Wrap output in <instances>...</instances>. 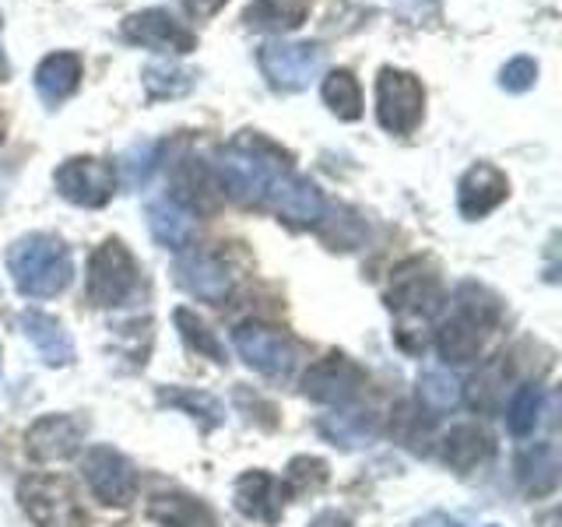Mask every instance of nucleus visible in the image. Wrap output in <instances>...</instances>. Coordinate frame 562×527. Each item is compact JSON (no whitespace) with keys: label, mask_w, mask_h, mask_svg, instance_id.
Here are the masks:
<instances>
[{"label":"nucleus","mask_w":562,"mask_h":527,"mask_svg":"<svg viewBox=\"0 0 562 527\" xmlns=\"http://www.w3.org/2000/svg\"><path fill=\"white\" fill-rule=\"evenodd\" d=\"M285 169H292L289 155L254 131H243L215 155L218 190L225 198H233L239 204H254V208H263L274 180Z\"/></svg>","instance_id":"obj_1"},{"label":"nucleus","mask_w":562,"mask_h":527,"mask_svg":"<svg viewBox=\"0 0 562 527\" xmlns=\"http://www.w3.org/2000/svg\"><path fill=\"white\" fill-rule=\"evenodd\" d=\"M386 306L397 313V330L394 338L404 351H426L429 341V324L443 306V285L439 274L432 271L429 260L412 257L391 274V289H386Z\"/></svg>","instance_id":"obj_2"},{"label":"nucleus","mask_w":562,"mask_h":527,"mask_svg":"<svg viewBox=\"0 0 562 527\" xmlns=\"http://www.w3.org/2000/svg\"><path fill=\"white\" fill-rule=\"evenodd\" d=\"M8 274L14 281V289L25 299H53L70 285L75 260H70V250L60 236L29 233L11 243Z\"/></svg>","instance_id":"obj_3"},{"label":"nucleus","mask_w":562,"mask_h":527,"mask_svg":"<svg viewBox=\"0 0 562 527\" xmlns=\"http://www.w3.org/2000/svg\"><path fill=\"white\" fill-rule=\"evenodd\" d=\"M503 306L488 289L464 281L453 292V313L436 330V348L447 362H474L485 345V334L499 324Z\"/></svg>","instance_id":"obj_4"},{"label":"nucleus","mask_w":562,"mask_h":527,"mask_svg":"<svg viewBox=\"0 0 562 527\" xmlns=\"http://www.w3.org/2000/svg\"><path fill=\"white\" fill-rule=\"evenodd\" d=\"M18 503L35 527H85L88 514L60 474H29L18 482Z\"/></svg>","instance_id":"obj_5"},{"label":"nucleus","mask_w":562,"mask_h":527,"mask_svg":"<svg viewBox=\"0 0 562 527\" xmlns=\"http://www.w3.org/2000/svg\"><path fill=\"white\" fill-rule=\"evenodd\" d=\"M137 260L123 246V239H105L95 246V254L88 257V274H85V292L88 303L113 310L137 292Z\"/></svg>","instance_id":"obj_6"},{"label":"nucleus","mask_w":562,"mask_h":527,"mask_svg":"<svg viewBox=\"0 0 562 527\" xmlns=\"http://www.w3.org/2000/svg\"><path fill=\"white\" fill-rule=\"evenodd\" d=\"M426 116V88L401 67H383L376 75V120L386 134H412Z\"/></svg>","instance_id":"obj_7"},{"label":"nucleus","mask_w":562,"mask_h":527,"mask_svg":"<svg viewBox=\"0 0 562 527\" xmlns=\"http://www.w3.org/2000/svg\"><path fill=\"white\" fill-rule=\"evenodd\" d=\"M116 166L110 158H95V155H75L67 162L57 166L53 172V187L64 201L78 204V208H102L113 201L116 193Z\"/></svg>","instance_id":"obj_8"},{"label":"nucleus","mask_w":562,"mask_h":527,"mask_svg":"<svg viewBox=\"0 0 562 527\" xmlns=\"http://www.w3.org/2000/svg\"><path fill=\"white\" fill-rule=\"evenodd\" d=\"M233 345L239 351V359L257 369V373L271 377V380H285L295 362H299V351L295 341L289 338L285 330H278L271 324H260V321H246L233 330Z\"/></svg>","instance_id":"obj_9"},{"label":"nucleus","mask_w":562,"mask_h":527,"mask_svg":"<svg viewBox=\"0 0 562 527\" xmlns=\"http://www.w3.org/2000/svg\"><path fill=\"white\" fill-rule=\"evenodd\" d=\"M81 479L105 506H127L137 496V471L131 457H123L113 447H88L81 457Z\"/></svg>","instance_id":"obj_10"},{"label":"nucleus","mask_w":562,"mask_h":527,"mask_svg":"<svg viewBox=\"0 0 562 527\" xmlns=\"http://www.w3.org/2000/svg\"><path fill=\"white\" fill-rule=\"evenodd\" d=\"M257 64L274 92H303L321 70V49L313 43H263Z\"/></svg>","instance_id":"obj_11"},{"label":"nucleus","mask_w":562,"mask_h":527,"mask_svg":"<svg viewBox=\"0 0 562 527\" xmlns=\"http://www.w3.org/2000/svg\"><path fill=\"white\" fill-rule=\"evenodd\" d=\"M366 386V369L351 362L341 351H330L321 362H313L303 377V394L316 404H351Z\"/></svg>","instance_id":"obj_12"},{"label":"nucleus","mask_w":562,"mask_h":527,"mask_svg":"<svg viewBox=\"0 0 562 527\" xmlns=\"http://www.w3.org/2000/svg\"><path fill=\"white\" fill-rule=\"evenodd\" d=\"M176 281L201 303L222 306L228 295H233V271L228 264L211 254V250H183L176 257Z\"/></svg>","instance_id":"obj_13"},{"label":"nucleus","mask_w":562,"mask_h":527,"mask_svg":"<svg viewBox=\"0 0 562 527\" xmlns=\"http://www.w3.org/2000/svg\"><path fill=\"white\" fill-rule=\"evenodd\" d=\"M123 40H131L137 46L162 49V53H193L198 49V35H193L183 22L162 8H148L123 18Z\"/></svg>","instance_id":"obj_14"},{"label":"nucleus","mask_w":562,"mask_h":527,"mask_svg":"<svg viewBox=\"0 0 562 527\" xmlns=\"http://www.w3.org/2000/svg\"><path fill=\"white\" fill-rule=\"evenodd\" d=\"M263 208H271L278 218H285L292 225H313L324 218V193L313 180H306V176L285 169L274 180Z\"/></svg>","instance_id":"obj_15"},{"label":"nucleus","mask_w":562,"mask_h":527,"mask_svg":"<svg viewBox=\"0 0 562 527\" xmlns=\"http://www.w3.org/2000/svg\"><path fill=\"white\" fill-rule=\"evenodd\" d=\"M85 426L70 415H43L25 433V453L40 464H57L81 450Z\"/></svg>","instance_id":"obj_16"},{"label":"nucleus","mask_w":562,"mask_h":527,"mask_svg":"<svg viewBox=\"0 0 562 527\" xmlns=\"http://www.w3.org/2000/svg\"><path fill=\"white\" fill-rule=\"evenodd\" d=\"M506 193H509L506 172L488 162H479L461 176V183H457V208H461V215L468 222H479L506 201Z\"/></svg>","instance_id":"obj_17"},{"label":"nucleus","mask_w":562,"mask_h":527,"mask_svg":"<svg viewBox=\"0 0 562 527\" xmlns=\"http://www.w3.org/2000/svg\"><path fill=\"white\" fill-rule=\"evenodd\" d=\"M233 503L246 520L278 524L285 509V485L268 471H246L233 485Z\"/></svg>","instance_id":"obj_18"},{"label":"nucleus","mask_w":562,"mask_h":527,"mask_svg":"<svg viewBox=\"0 0 562 527\" xmlns=\"http://www.w3.org/2000/svg\"><path fill=\"white\" fill-rule=\"evenodd\" d=\"M18 324H22V334L32 341V348L40 351V359L46 366H67L75 359V341H70L67 327L57 321V316L40 313V310H25L18 316Z\"/></svg>","instance_id":"obj_19"},{"label":"nucleus","mask_w":562,"mask_h":527,"mask_svg":"<svg viewBox=\"0 0 562 527\" xmlns=\"http://www.w3.org/2000/svg\"><path fill=\"white\" fill-rule=\"evenodd\" d=\"M81 75H85V64H81L78 53L57 49V53H49L40 67H35V92H40L43 102L60 105L64 99H70L78 92Z\"/></svg>","instance_id":"obj_20"},{"label":"nucleus","mask_w":562,"mask_h":527,"mask_svg":"<svg viewBox=\"0 0 562 527\" xmlns=\"http://www.w3.org/2000/svg\"><path fill=\"white\" fill-rule=\"evenodd\" d=\"M496 444H492V436L474 426V422H464V426H453L450 433H443L439 439V457H443V464L453 468V471H474L479 464H485Z\"/></svg>","instance_id":"obj_21"},{"label":"nucleus","mask_w":562,"mask_h":527,"mask_svg":"<svg viewBox=\"0 0 562 527\" xmlns=\"http://www.w3.org/2000/svg\"><path fill=\"white\" fill-rule=\"evenodd\" d=\"M517 482L527 496H552L559 485V457L552 444H535L517 453Z\"/></svg>","instance_id":"obj_22"},{"label":"nucleus","mask_w":562,"mask_h":527,"mask_svg":"<svg viewBox=\"0 0 562 527\" xmlns=\"http://www.w3.org/2000/svg\"><path fill=\"white\" fill-rule=\"evenodd\" d=\"M148 228L151 236L166 246V250H187V246L193 243V215L176 204L172 198H162V201H151L148 204Z\"/></svg>","instance_id":"obj_23"},{"label":"nucleus","mask_w":562,"mask_h":527,"mask_svg":"<svg viewBox=\"0 0 562 527\" xmlns=\"http://www.w3.org/2000/svg\"><path fill=\"white\" fill-rule=\"evenodd\" d=\"M310 0H254L243 11V22L257 32H295L306 22Z\"/></svg>","instance_id":"obj_24"},{"label":"nucleus","mask_w":562,"mask_h":527,"mask_svg":"<svg viewBox=\"0 0 562 527\" xmlns=\"http://www.w3.org/2000/svg\"><path fill=\"white\" fill-rule=\"evenodd\" d=\"M148 520L158 527H215L207 506L183 492H162L148 503Z\"/></svg>","instance_id":"obj_25"},{"label":"nucleus","mask_w":562,"mask_h":527,"mask_svg":"<svg viewBox=\"0 0 562 527\" xmlns=\"http://www.w3.org/2000/svg\"><path fill=\"white\" fill-rule=\"evenodd\" d=\"M321 96L327 102V110L338 116V120H359L362 116V88H359V78L351 75L348 67H338L330 70L321 85Z\"/></svg>","instance_id":"obj_26"},{"label":"nucleus","mask_w":562,"mask_h":527,"mask_svg":"<svg viewBox=\"0 0 562 527\" xmlns=\"http://www.w3.org/2000/svg\"><path fill=\"white\" fill-rule=\"evenodd\" d=\"M506 383H509V366L506 356H499L496 362H488L485 369H479L468 386V404L474 412H499V404L506 401Z\"/></svg>","instance_id":"obj_27"},{"label":"nucleus","mask_w":562,"mask_h":527,"mask_svg":"<svg viewBox=\"0 0 562 527\" xmlns=\"http://www.w3.org/2000/svg\"><path fill=\"white\" fill-rule=\"evenodd\" d=\"M193 81H198V70L180 67V64H148L145 75H140V85L151 99H180L187 96Z\"/></svg>","instance_id":"obj_28"},{"label":"nucleus","mask_w":562,"mask_h":527,"mask_svg":"<svg viewBox=\"0 0 562 527\" xmlns=\"http://www.w3.org/2000/svg\"><path fill=\"white\" fill-rule=\"evenodd\" d=\"M172 321H176V330H180V338L187 341L190 351H198V356H204V359H211V362H225V348H222V341L215 338V330H211L198 313L176 310V313H172Z\"/></svg>","instance_id":"obj_29"},{"label":"nucleus","mask_w":562,"mask_h":527,"mask_svg":"<svg viewBox=\"0 0 562 527\" xmlns=\"http://www.w3.org/2000/svg\"><path fill=\"white\" fill-rule=\"evenodd\" d=\"M541 386L538 383H524L520 391L509 397V408H506V426L514 436H531L541 422Z\"/></svg>","instance_id":"obj_30"},{"label":"nucleus","mask_w":562,"mask_h":527,"mask_svg":"<svg viewBox=\"0 0 562 527\" xmlns=\"http://www.w3.org/2000/svg\"><path fill=\"white\" fill-rule=\"evenodd\" d=\"M418 401L429 412H450L461 404V383L443 373V369H429V373L418 377Z\"/></svg>","instance_id":"obj_31"},{"label":"nucleus","mask_w":562,"mask_h":527,"mask_svg":"<svg viewBox=\"0 0 562 527\" xmlns=\"http://www.w3.org/2000/svg\"><path fill=\"white\" fill-rule=\"evenodd\" d=\"M162 401L172 404V408L187 412L190 418H204L207 429L218 426V422L225 418L222 404L211 397V394H204V391H187V386H176V391H162Z\"/></svg>","instance_id":"obj_32"},{"label":"nucleus","mask_w":562,"mask_h":527,"mask_svg":"<svg viewBox=\"0 0 562 527\" xmlns=\"http://www.w3.org/2000/svg\"><path fill=\"white\" fill-rule=\"evenodd\" d=\"M158 155H162V145H158V141H145V145H134L127 155L120 158L123 183H127V187H145L151 169L158 166Z\"/></svg>","instance_id":"obj_33"},{"label":"nucleus","mask_w":562,"mask_h":527,"mask_svg":"<svg viewBox=\"0 0 562 527\" xmlns=\"http://www.w3.org/2000/svg\"><path fill=\"white\" fill-rule=\"evenodd\" d=\"M285 489L292 492H306V489H316L327 482V464L316 461V457H295L289 464V474H285Z\"/></svg>","instance_id":"obj_34"},{"label":"nucleus","mask_w":562,"mask_h":527,"mask_svg":"<svg viewBox=\"0 0 562 527\" xmlns=\"http://www.w3.org/2000/svg\"><path fill=\"white\" fill-rule=\"evenodd\" d=\"M535 81H538V64L531 57H514L499 70V85L506 88V92H514V96L527 92V88H535Z\"/></svg>","instance_id":"obj_35"},{"label":"nucleus","mask_w":562,"mask_h":527,"mask_svg":"<svg viewBox=\"0 0 562 527\" xmlns=\"http://www.w3.org/2000/svg\"><path fill=\"white\" fill-rule=\"evenodd\" d=\"M225 4H228V0H183L187 14L198 18V22H204V18H215Z\"/></svg>","instance_id":"obj_36"},{"label":"nucleus","mask_w":562,"mask_h":527,"mask_svg":"<svg viewBox=\"0 0 562 527\" xmlns=\"http://www.w3.org/2000/svg\"><path fill=\"white\" fill-rule=\"evenodd\" d=\"M415 527H468V524H464V520H457V517H450V514H426Z\"/></svg>","instance_id":"obj_37"},{"label":"nucleus","mask_w":562,"mask_h":527,"mask_svg":"<svg viewBox=\"0 0 562 527\" xmlns=\"http://www.w3.org/2000/svg\"><path fill=\"white\" fill-rule=\"evenodd\" d=\"M313 527H348V517L334 514V509H330V514H321V517H316Z\"/></svg>","instance_id":"obj_38"},{"label":"nucleus","mask_w":562,"mask_h":527,"mask_svg":"<svg viewBox=\"0 0 562 527\" xmlns=\"http://www.w3.org/2000/svg\"><path fill=\"white\" fill-rule=\"evenodd\" d=\"M0 145H4V120H0Z\"/></svg>","instance_id":"obj_39"},{"label":"nucleus","mask_w":562,"mask_h":527,"mask_svg":"<svg viewBox=\"0 0 562 527\" xmlns=\"http://www.w3.org/2000/svg\"><path fill=\"white\" fill-rule=\"evenodd\" d=\"M0 25H4V14H0Z\"/></svg>","instance_id":"obj_40"}]
</instances>
